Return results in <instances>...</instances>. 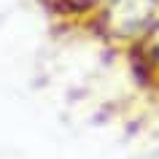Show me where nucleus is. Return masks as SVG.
<instances>
[{"label":"nucleus","mask_w":159,"mask_h":159,"mask_svg":"<svg viewBox=\"0 0 159 159\" xmlns=\"http://www.w3.org/2000/svg\"><path fill=\"white\" fill-rule=\"evenodd\" d=\"M92 27L108 43L129 49L159 27V0H105Z\"/></svg>","instance_id":"obj_1"}]
</instances>
